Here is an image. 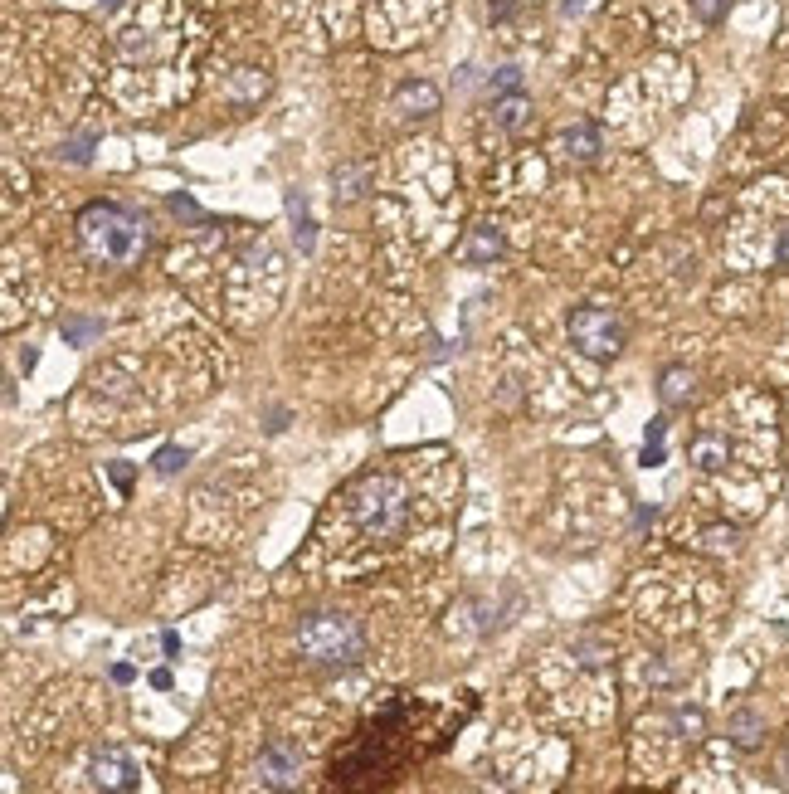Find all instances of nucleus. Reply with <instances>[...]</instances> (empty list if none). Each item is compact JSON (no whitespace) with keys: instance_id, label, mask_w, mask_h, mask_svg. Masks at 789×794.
I'll return each instance as SVG.
<instances>
[{"instance_id":"nucleus-1","label":"nucleus","mask_w":789,"mask_h":794,"mask_svg":"<svg viewBox=\"0 0 789 794\" xmlns=\"http://www.w3.org/2000/svg\"><path fill=\"white\" fill-rule=\"evenodd\" d=\"M449 726H458V717L439 712V707H424L414 697H390L376 717L356 731V741L332 760V785H341V790L395 785L410 760L434 756L449 741Z\"/></svg>"},{"instance_id":"nucleus-2","label":"nucleus","mask_w":789,"mask_h":794,"mask_svg":"<svg viewBox=\"0 0 789 794\" xmlns=\"http://www.w3.org/2000/svg\"><path fill=\"white\" fill-rule=\"evenodd\" d=\"M337 517L361 541H376V546L400 541L414 522V488L395 468H371L346 483V492L337 497Z\"/></svg>"},{"instance_id":"nucleus-3","label":"nucleus","mask_w":789,"mask_h":794,"mask_svg":"<svg viewBox=\"0 0 789 794\" xmlns=\"http://www.w3.org/2000/svg\"><path fill=\"white\" fill-rule=\"evenodd\" d=\"M78 234H83V244H88L93 259H103V264H113V268L137 264V259L147 254V239H151L147 220H142L137 210L117 205V200L88 205V210L78 215Z\"/></svg>"},{"instance_id":"nucleus-4","label":"nucleus","mask_w":789,"mask_h":794,"mask_svg":"<svg viewBox=\"0 0 789 794\" xmlns=\"http://www.w3.org/2000/svg\"><path fill=\"white\" fill-rule=\"evenodd\" d=\"M298 653L317 668H346L366 653V634L351 614H307L298 624Z\"/></svg>"},{"instance_id":"nucleus-5","label":"nucleus","mask_w":789,"mask_h":794,"mask_svg":"<svg viewBox=\"0 0 789 794\" xmlns=\"http://www.w3.org/2000/svg\"><path fill=\"white\" fill-rule=\"evenodd\" d=\"M565 332L570 341L590 356V361H609V356H619L624 351V341H629V327H624V317L614 312V307H575L570 312V322H565Z\"/></svg>"},{"instance_id":"nucleus-6","label":"nucleus","mask_w":789,"mask_h":794,"mask_svg":"<svg viewBox=\"0 0 789 794\" xmlns=\"http://www.w3.org/2000/svg\"><path fill=\"white\" fill-rule=\"evenodd\" d=\"M298 770H302V756H298V746H288V741H268L259 751V765H254L259 790H293Z\"/></svg>"},{"instance_id":"nucleus-7","label":"nucleus","mask_w":789,"mask_h":794,"mask_svg":"<svg viewBox=\"0 0 789 794\" xmlns=\"http://www.w3.org/2000/svg\"><path fill=\"white\" fill-rule=\"evenodd\" d=\"M93 785H98V790H137V785H142V765L127 756V751L108 746V751L93 756Z\"/></svg>"},{"instance_id":"nucleus-8","label":"nucleus","mask_w":789,"mask_h":794,"mask_svg":"<svg viewBox=\"0 0 789 794\" xmlns=\"http://www.w3.org/2000/svg\"><path fill=\"white\" fill-rule=\"evenodd\" d=\"M439 103H444L439 88L424 83V78H419V83H400L395 98H390V108H395L400 117H429V113H439Z\"/></svg>"},{"instance_id":"nucleus-9","label":"nucleus","mask_w":789,"mask_h":794,"mask_svg":"<svg viewBox=\"0 0 789 794\" xmlns=\"http://www.w3.org/2000/svg\"><path fill=\"white\" fill-rule=\"evenodd\" d=\"M561 152L570 156V161H580V166L600 161V152H604L600 127H595V122H575L570 132H561Z\"/></svg>"},{"instance_id":"nucleus-10","label":"nucleus","mask_w":789,"mask_h":794,"mask_svg":"<svg viewBox=\"0 0 789 794\" xmlns=\"http://www.w3.org/2000/svg\"><path fill=\"white\" fill-rule=\"evenodd\" d=\"M497 254H502V234L488 229V225H478V229H473V239L458 249V259H463V264H488V259H497Z\"/></svg>"},{"instance_id":"nucleus-11","label":"nucleus","mask_w":789,"mask_h":794,"mask_svg":"<svg viewBox=\"0 0 789 794\" xmlns=\"http://www.w3.org/2000/svg\"><path fill=\"white\" fill-rule=\"evenodd\" d=\"M658 395H663V405H687V395H692V371H687V366H668Z\"/></svg>"},{"instance_id":"nucleus-12","label":"nucleus","mask_w":789,"mask_h":794,"mask_svg":"<svg viewBox=\"0 0 789 794\" xmlns=\"http://www.w3.org/2000/svg\"><path fill=\"white\" fill-rule=\"evenodd\" d=\"M526 113H531V103H526L522 93H507V98L497 103V122H502L507 132H517V127L526 122Z\"/></svg>"},{"instance_id":"nucleus-13","label":"nucleus","mask_w":789,"mask_h":794,"mask_svg":"<svg viewBox=\"0 0 789 794\" xmlns=\"http://www.w3.org/2000/svg\"><path fill=\"white\" fill-rule=\"evenodd\" d=\"M760 731H765V726H760V717H751V712H741V717L731 721V736H736L741 746H755V741H760Z\"/></svg>"},{"instance_id":"nucleus-14","label":"nucleus","mask_w":789,"mask_h":794,"mask_svg":"<svg viewBox=\"0 0 789 794\" xmlns=\"http://www.w3.org/2000/svg\"><path fill=\"white\" fill-rule=\"evenodd\" d=\"M337 186H341V200H356V195H361V186H366V171L346 166V171H337Z\"/></svg>"},{"instance_id":"nucleus-15","label":"nucleus","mask_w":789,"mask_h":794,"mask_svg":"<svg viewBox=\"0 0 789 794\" xmlns=\"http://www.w3.org/2000/svg\"><path fill=\"white\" fill-rule=\"evenodd\" d=\"M186 449H176V444H166V449H161V454L151 458V468H156V473H176V468H181V463H186Z\"/></svg>"},{"instance_id":"nucleus-16","label":"nucleus","mask_w":789,"mask_h":794,"mask_svg":"<svg viewBox=\"0 0 789 794\" xmlns=\"http://www.w3.org/2000/svg\"><path fill=\"white\" fill-rule=\"evenodd\" d=\"M492 88H497V93H522V69H517V64L497 69V74H492Z\"/></svg>"},{"instance_id":"nucleus-17","label":"nucleus","mask_w":789,"mask_h":794,"mask_svg":"<svg viewBox=\"0 0 789 794\" xmlns=\"http://www.w3.org/2000/svg\"><path fill=\"white\" fill-rule=\"evenodd\" d=\"M692 10H697V20H702V25H721L726 0H692Z\"/></svg>"},{"instance_id":"nucleus-18","label":"nucleus","mask_w":789,"mask_h":794,"mask_svg":"<svg viewBox=\"0 0 789 794\" xmlns=\"http://www.w3.org/2000/svg\"><path fill=\"white\" fill-rule=\"evenodd\" d=\"M88 147H93V137H83V142H69V147H64V156H69V161H78V166H83V161H88Z\"/></svg>"},{"instance_id":"nucleus-19","label":"nucleus","mask_w":789,"mask_h":794,"mask_svg":"<svg viewBox=\"0 0 789 794\" xmlns=\"http://www.w3.org/2000/svg\"><path fill=\"white\" fill-rule=\"evenodd\" d=\"M64 332H69V337H74V341H88V337H93V332H98V327H93V322H69Z\"/></svg>"},{"instance_id":"nucleus-20","label":"nucleus","mask_w":789,"mask_h":794,"mask_svg":"<svg viewBox=\"0 0 789 794\" xmlns=\"http://www.w3.org/2000/svg\"><path fill=\"white\" fill-rule=\"evenodd\" d=\"M775 259H780V268H789V229L780 234V249H775Z\"/></svg>"},{"instance_id":"nucleus-21","label":"nucleus","mask_w":789,"mask_h":794,"mask_svg":"<svg viewBox=\"0 0 789 794\" xmlns=\"http://www.w3.org/2000/svg\"><path fill=\"white\" fill-rule=\"evenodd\" d=\"M113 483H117V488H127V483H132V473H127L122 463H113Z\"/></svg>"},{"instance_id":"nucleus-22","label":"nucleus","mask_w":789,"mask_h":794,"mask_svg":"<svg viewBox=\"0 0 789 794\" xmlns=\"http://www.w3.org/2000/svg\"><path fill=\"white\" fill-rule=\"evenodd\" d=\"M580 5H585V0H565L561 10H565V15H575V10H580Z\"/></svg>"},{"instance_id":"nucleus-23","label":"nucleus","mask_w":789,"mask_h":794,"mask_svg":"<svg viewBox=\"0 0 789 794\" xmlns=\"http://www.w3.org/2000/svg\"><path fill=\"white\" fill-rule=\"evenodd\" d=\"M103 5H108V10H117V5H127V0H103Z\"/></svg>"},{"instance_id":"nucleus-24","label":"nucleus","mask_w":789,"mask_h":794,"mask_svg":"<svg viewBox=\"0 0 789 794\" xmlns=\"http://www.w3.org/2000/svg\"><path fill=\"white\" fill-rule=\"evenodd\" d=\"M785 775H789V756H785Z\"/></svg>"}]
</instances>
